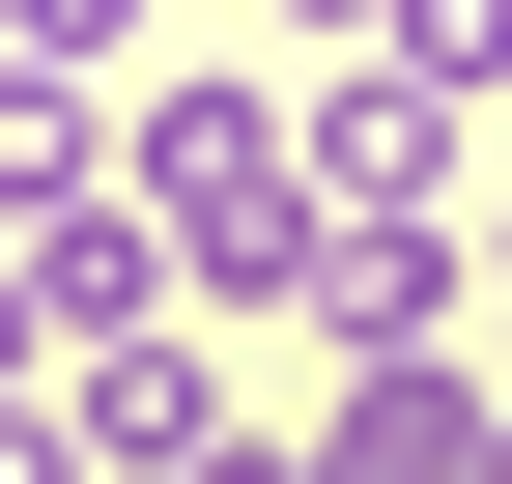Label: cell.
<instances>
[{
    "label": "cell",
    "instance_id": "6da1fadb",
    "mask_svg": "<svg viewBox=\"0 0 512 484\" xmlns=\"http://www.w3.org/2000/svg\"><path fill=\"white\" fill-rule=\"evenodd\" d=\"M114 200H143L228 314H285V257H313V114H285V86H114Z\"/></svg>",
    "mask_w": 512,
    "mask_h": 484
},
{
    "label": "cell",
    "instance_id": "7a4b0ae2",
    "mask_svg": "<svg viewBox=\"0 0 512 484\" xmlns=\"http://www.w3.org/2000/svg\"><path fill=\"white\" fill-rule=\"evenodd\" d=\"M57 428H86V484H285L200 314H114V342H57Z\"/></svg>",
    "mask_w": 512,
    "mask_h": 484
},
{
    "label": "cell",
    "instance_id": "3957f363",
    "mask_svg": "<svg viewBox=\"0 0 512 484\" xmlns=\"http://www.w3.org/2000/svg\"><path fill=\"white\" fill-rule=\"evenodd\" d=\"M484 456H512V399L456 371V342H370V371L285 428V484H484Z\"/></svg>",
    "mask_w": 512,
    "mask_h": 484
},
{
    "label": "cell",
    "instance_id": "277c9868",
    "mask_svg": "<svg viewBox=\"0 0 512 484\" xmlns=\"http://www.w3.org/2000/svg\"><path fill=\"white\" fill-rule=\"evenodd\" d=\"M285 114H313V200H427V228H456V114H484V86H427L399 29H370V57H313Z\"/></svg>",
    "mask_w": 512,
    "mask_h": 484
},
{
    "label": "cell",
    "instance_id": "5b68a950",
    "mask_svg": "<svg viewBox=\"0 0 512 484\" xmlns=\"http://www.w3.org/2000/svg\"><path fill=\"white\" fill-rule=\"evenodd\" d=\"M114 200V86L86 57H0V228H86Z\"/></svg>",
    "mask_w": 512,
    "mask_h": 484
},
{
    "label": "cell",
    "instance_id": "8992f818",
    "mask_svg": "<svg viewBox=\"0 0 512 484\" xmlns=\"http://www.w3.org/2000/svg\"><path fill=\"white\" fill-rule=\"evenodd\" d=\"M143 29H171V0H0V57H86V86H114Z\"/></svg>",
    "mask_w": 512,
    "mask_h": 484
},
{
    "label": "cell",
    "instance_id": "52a82bcc",
    "mask_svg": "<svg viewBox=\"0 0 512 484\" xmlns=\"http://www.w3.org/2000/svg\"><path fill=\"white\" fill-rule=\"evenodd\" d=\"M399 57L427 86H512V0H399Z\"/></svg>",
    "mask_w": 512,
    "mask_h": 484
},
{
    "label": "cell",
    "instance_id": "ba28073f",
    "mask_svg": "<svg viewBox=\"0 0 512 484\" xmlns=\"http://www.w3.org/2000/svg\"><path fill=\"white\" fill-rule=\"evenodd\" d=\"M0 399H57V285H29V228H0Z\"/></svg>",
    "mask_w": 512,
    "mask_h": 484
},
{
    "label": "cell",
    "instance_id": "9c48e42d",
    "mask_svg": "<svg viewBox=\"0 0 512 484\" xmlns=\"http://www.w3.org/2000/svg\"><path fill=\"white\" fill-rule=\"evenodd\" d=\"M0 484H86V428H57V399H0Z\"/></svg>",
    "mask_w": 512,
    "mask_h": 484
},
{
    "label": "cell",
    "instance_id": "30bf717a",
    "mask_svg": "<svg viewBox=\"0 0 512 484\" xmlns=\"http://www.w3.org/2000/svg\"><path fill=\"white\" fill-rule=\"evenodd\" d=\"M484 285H512V200H484Z\"/></svg>",
    "mask_w": 512,
    "mask_h": 484
}]
</instances>
